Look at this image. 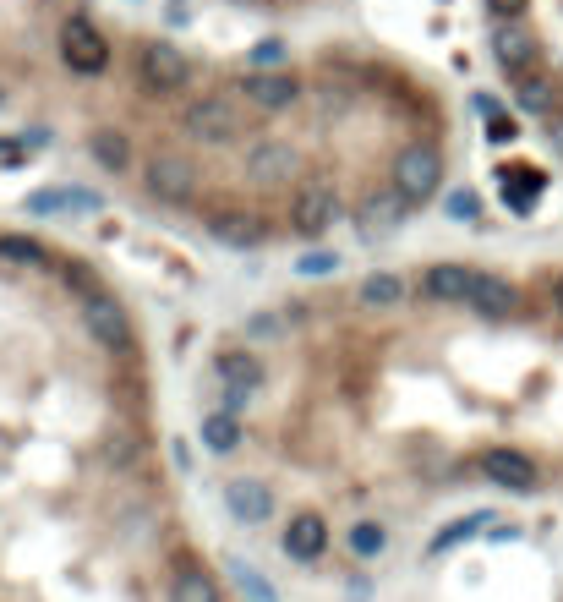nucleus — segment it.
I'll use <instances>...</instances> for the list:
<instances>
[{"mask_svg": "<svg viewBox=\"0 0 563 602\" xmlns=\"http://www.w3.org/2000/svg\"><path fill=\"white\" fill-rule=\"evenodd\" d=\"M394 192L405 198V208L416 203H432L443 187V154L432 143H405L400 154H394V170H389Z\"/></svg>", "mask_w": 563, "mask_h": 602, "instance_id": "1", "label": "nucleus"}, {"mask_svg": "<svg viewBox=\"0 0 563 602\" xmlns=\"http://www.w3.org/2000/svg\"><path fill=\"white\" fill-rule=\"evenodd\" d=\"M181 132L192 137V143H203V148L230 143V137H241V104L230 94H197L181 110Z\"/></svg>", "mask_w": 563, "mask_h": 602, "instance_id": "2", "label": "nucleus"}, {"mask_svg": "<svg viewBox=\"0 0 563 602\" xmlns=\"http://www.w3.org/2000/svg\"><path fill=\"white\" fill-rule=\"evenodd\" d=\"M339 187L334 181H301L296 187V198H290V225L301 230V236H328V230L339 225Z\"/></svg>", "mask_w": 563, "mask_h": 602, "instance_id": "3", "label": "nucleus"}, {"mask_svg": "<svg viewBox=\"0 0 563 602\" xmlns=\"http://www.w3.org/2000/svg\"><path fill=\"white\" fill-rule=\"evenodd\" d=\"M246 181L252 187H285V181H301V154L285 143V137H257L246 148Z\"/></svg>", "mask_w": 563, "mask_h": 602, "instance_id": "4", "label": "nucleus"}, {"mask_svg": "<svg viewBox=\"0 0 563 602\" xmlns=\"http://www.w3.org/2000/svg\"><path fill=\"white\" fill-rule=\"evenodd\" d=\"M82 329L93 334V345H104L110 356H132V318H126V307L121 301H110V296H93L88 307H82Z\"/></svg>", "mask_w": 563, "mask_h": 602, "instance_id": "5", "label": "nucleus"}, {"mask_svg": "<svg viewBox=\"0 0 563 602\" xmlns=\"http://www.w3.org/2000/svg\"><path fill=\"white\" fill-rule=\"evenodd\" d=\"M137 72H143V88L154 99H170V94H181L186 88V77H192V66H186V55L175 50V44H143V61H137Z\"/></svg>", "mask_w": 563, "mask_h": 602, "instance_id": "6", "label": "nucleus"}, {"mask_svg": "<svg viewBox=\"0 0 563 602\" xmlns=\"http://www.w3.org/2000/svg\"><path fill=\"white\" fill-rule=\"evenodd\" d=\"M400 219H405V198L394 192V181H383V187H372L367 198L356 203L350 225H356L367 241H383V236H394V230H400Z\"/></svg>", "mask_w": 563, "mask_h": 602, "instance_id": "7", "label": "nucleus"}, {"mask_svg": "<svg viewBox=\"0 0 563 602\" xmlns=\"http://www.w3.org/2000/svg\"><path fill=\"white\" fill-rule=\"evenodd\" d=\"M61 61L72 66V72H82V77L104 72L110 50H104V33L93 28L88 17H66V22H61Z\"/></svg>", "mask_w": 563, "mask_h": 602, "instance_id": "8", "label": "nucleus"}, {"mask_svg": "<svg viewBox=\"0 0 563 602\" xmlns=\"http://www.w3.org/2000/svg\"><path fill=\"white\" fill-rule=\"evenodd\" d=\"M482 477L492 482V488H503V493H531L536 482H542V471H536L531 455L498 444V449H487V455H482Z\"/></svg>", "mask_w": 563, "mask_h": 602, "instance_id": "9", "label": "nucleus"}, {"mask_svg": "<svg viewBox=\"0 0 563 602\" xmlns=\"http://www.w3.org/2000/svg\"><path fill=\"white\" fill-rule=\"evenodd\" d=\"M143 181L159 203H186L192 187H197V170H192V159H181V154H154L148 170H143Z\"/></svg>", "mask_w": 563, "mask_h": 602, "instance_id": "10", "label": "nucleus"}, {"mask_svg": "<svg viewBox=\"0 0 563 602\" xmlns=\"http://www.w3.org/2000/svg\"><path fill=\"white\" fill-rule=\"evenodd\" d=\"M214 378L225 384V405L236 411V405H246V395L263 389V362L252 351H225V356H214Z\"/></svg>", "mask_w": 563, "mask_h": 602, "instance_id": "11", "label": "nucleus"}, {"mask_svg": "<svg viewBox=\"0 0 563 602\" xmlns=\"http://www.w3.org/2000/svg\"><path fill=\"white\" fill-rule=\"evenodd\" d=\"M492 55H498V66H503L509 77L536 72V33L520 28V17H514V22H498V28H492Z\"/></svg>", "mask_w": 563, "mask_h": 602, "instance_id": "12", "label": "nucleus"}, {"mask_svg": "<svg viewBox=\"0 0 563 602\" xmlns=\"http://www.w3.org/2000/svg\"><path fill=\"white\" fill-rule=\"evenodd\" d=\"M471 312H482V318H514L520 312V291H514L503 274H487V269H476V280H471V301H465Z\"/></svg>", "mask_w": 563, "mask_h": 602, "instance_id": "13", "label": "nucleus"}, {"mask_svg": "<svg viewBox=\"0 0 563 602\" xmlns=\"http://www.w3.org/2000/svg\"><path fill=\"white\" fill-rule=\"evenodd\" d=\"M225 509L241 520V526H263V520L274 515V493H268V482H257V477H236V482H225Z\"/></svg>", "mask_w": 563, "mask_h": 602, "instance_id": "14", "label": "nucleus"}, {"mask_svg": "<svg viewBox=\"0 0 563 602\" xmlns=\"http://www.w3.org/2000/svg\"><path fill=\"white\" fill-rule=\"evenodd\" d=\"M241 94L257 104V110H290L301 99V83L290 72H246L241 77Z\"/></svg>", "mask_w": 563, "mask_h": 602, "instance_id": "15", "label": "nucleus"}, {"mask_svg": "<svg viewBox=\"0 0 563 602\" xmlns=\"http://www.w3.org/2000/svg\"><path fill=\"white\" fill-rule=\"evenodd\" d=\"M471 280H476L471 263H432L421 291H427V301H443V307H465L471 301Z\"/></svg>", "mask_w": 563, "mask_h": 602, "instance_id": "16", "label": "nucleus"}, {"mask_svg": "<svg viewBox=\"0 0 563 602\" xmlns=\"http://www.w3.org/2000/svg\"><path fill=\"white\" fill-rule=\"evenodd\" d=\"M28 214H99L104 198L88 187H44V192H28Z\"/></svg>", "mask_w": 563, "mask_h": 602, "instance_id": "17", "label": "nucleus"}, {"mask_svg": "<svg viewBox=\"0 0 563 602\" xmlns=\"http://www.w3.org/2000/svg\"><path fill=\"white\" fill-rule=\"evenodd\" d=\"M208 236H214L219 247H230V252H257L268 241V225L257 214H219L214 225H208Z\"/></svg>", "mask_w": 563, "mask_h": 602, "instance_id": "18", "label": "nucleus"}, {"mask_svg": "<svg viewBox=\"0 0 563 602\" xmlns=\"http://www.w3.org/2000/svg\"><path fill=\"white\" fill-rule=\"evenodd\" d=\"M323 548H328L323 515H296V520H290V531H285V553H290V559H296V564H312Z\"/></svg>", "mask_w": 563, "mask_h": 602, "instance_id": "19", "label": "nucleus"}, {"mask_svg": "<svg viewBox=\"0 0 563 602\" xmlns=\"http://www.w3.org/2000/svg\"><path fill=\"white\" fill-rule=\"evenodd\" d=\"M356 301L367 312H400V301H405V280L394 269H378V274H367V280L356 285Z\"/></svg>", "mask_w": 563, "mask_h": 602, "instance_id": "20", "label": "nucleus"}, {"mask_svg": "<svg viewBox=\"0 0 563 602\" xmlns=\"http://www.w3.org/2000/svg\"><path fill=\"white\" fill-rule=\"evenodd\" d=\"M197 438H203L208 455H236V449H241V422H236V411H208L203 427H197Z\"/></svg>", "mask_w": 563, "mask_h": 602, "instance_id": "21", "label": "nucleus"}, {"mask_svg": "<svg viewBox=\"0 0 563 602\" xmlns=\"http://www.w3.org/2000/svg\"><path fill=\"white\" fill-rule=\"evenodd\" d=\"M514 99H520L525 115H553L558 83H553L547 72H525V77H514Z\"/></svg>", "mask_w": 563, "mask_h": 602, "instance_id": "22", "label": "nucleus"}, {"mask_svg": "<svg viewBox=\"0 0 563 602\" xmlns=\"http://www.w3.org/2000/svg\"><path fill=\"white\" fill-rule=\"evenodd\" d=\"M88 154H93V165H104L110 176L132 170V143H126V132H110V126L88 137Z\"/></svg>", "mask_w": 563, "mask_h": 602, "instance_id": "23", "label": "nucleus"}, {"mask_svg": "<svg viewBox=\"0 0 563 602\" xmlns=\"http://www.w3.org/2000/svg\"><path fill=\"white\" fill-rule=\"evenodd\" d=\"M170 602H219V586L208 581L203 570H192V564H186V570L170 575Z\"/></svg>", "mask_w": 563, "mask_h": 602, "instance_id": "24", "label": "nucleus"}, {"mask_svg": "<svg viewBox=\"0 0 563 602\" xmlns=\"http://www.w3.org/2000/svg\"><path fill=\"white\" fill-rule=\"evenodd\" d=\"M225 570H230V581H236V592H241L246 602H279L274 586H268V581H263V575H257L246 559H236V553L225 559Z\"/></svg>", "mask_w": 563, "mask_h": 602, "instance_id": "25", "label": "nucleus"}, {"mask_svg": "<svg viewBox=\"0 0 563 602\" xmlns=\"http://www.w3.org/2000/svg\"><path fill=\"white\" fill-rule=\"evenodd\" d=\"M345 542H350V553H356V559H378V553L389 548V531H383L378 520H356V526L345 531Z\"/></svg>", "mask_w": 563, "mask_h": 602, "instance_id": "26", "label": "nucleus"}, {"mask_svg": "<svg viewBox=\"0 0 563 602\" xmlns=\"http://www.w3.org/2000/svg\"><path fill=\"white\" fill-rule=\"evenodd\" d=\"M542 192V170H503V198L509 208H531Z\"/></svg>", "mask_w": 563, "mask_h": 602, "instance_id": "27", "label": "nucleus"}, {"mask_svg": "<svg viewBox=\"0 0 563 602\" xmlns=\"http://www.w3.org/2000/svg\"><path fill=\"white\" fill-rule=\"evenodd\" d=\"M339 269H345V258H339L334 247H307L296 258V274H307V280H334Z\"/></svg>", "mask_w": 563, "mask_h": 602, "instance_id": "28", "label": "nucleus"}, {"mask_svg": "<svg viewBox=\"0 0 563 602\" xmlns=\"http://www.w3.org/2000/svg\"><path fill=\"white\" fill-rule=\"evenodd\" d=\"M0 258L17 263V269H44V263H50V252H44L39 241H28V236H0Z\"/></svg>", "mask_w": 563, "mask_h": 602, "instance_id": "29", "label": "nucleus"}, {"mask_svg": "<svg viewBox=\"0 0 563 602\" xmlns=\"http://www.w3.org/2000/svg\"><path fill=\"white\" fill-rule=\"evenodd\" d=\"M487 520H492V515H465V520H454V526L443 531L438 542H432V553H443V548H460V542H465V537H476V526H487Z\"/></svg>", "mask_w": 563, "mask_h": 602, "instance_id": "30", "label": "nucleus"}, {"mask_svg": "<svg viewBox=\"0 0 563 602\" xmlns=\"http://www.w3.org/2000/svg\"><path fill=\"white\" fill-rule=\"evenodd\" d=\"M285 44H279V39H257L252 44V66H257V72H279V66H285Z\"/></svg>", "mask_w": 563, "mask_h": 602, "instance_id": "31", "label": "nucleus"}, {"mask_svg": "<svg viewBox=\"0 0 563 602\" xmlns=\"http://www.w3.org/2000/svg\"><path fill=\"white\" fill-rule=\"evenodd\" d=\"M443 208H449L454 219H476V198H471V192H449V198H443Z\"/></svg>", "mask_w": 563, "mask_h": 602, "instance_id": "32", "label": "nucleus"}, {"mask_svg": "<svg viewBox=\"0 0 563 602\" xmlns=\"http://www.w3.org/2000/svg\"><path fill=\"white\" fill-rule=\"evenodd\" d=\"M525 6H531V0H487V11H492V17H498V22H514V17H520V11Z\"/></svg>", "mask_w": 563, "mask_h": 602, "instance_id": "33", "label": "nucleus"}, {"mask_svg": "<svg viewBox=\"0 0 563 602\" xmlns=\"http://www.w3.org/2000/svg\"><path fill=\"white\" fill-rule=\"evenodd\" d=\"M252 334H257V340H274V334H279V318H274V312H268V318H252Z\"/></svg>", "mask_w": 563, "mask_h": 602, "instance_id": "34", "label": "nucleus"}, {"mask_svg": "<svg viewBox=\"0 0 563 602\" xmlns=\"http://www.w3.org/2000/svg\"><path fill=\"white\" fill-rule=\"evenodd\" d=\"M553 143H558V154H563V115H553Z\"/></svg>", "mask_w": 563, "mask_h": 602, "instance_id": "35", "label": "nucleus"}, {"mask_svg": "<svg viewBox=\"0 0 563 602\" xmlns=\"http://www.w3.org/2000/svg\"><path fill=\"white\" fill-rule=\"evenodd\" d=\"M553 312H563V280L553 285Z\"/></svg>", "mask_w": 563, "mask_h": 602, "instance_id": "36", "label": "nucleus"}, {"mask_svg": "<svg viewBox=\"0 0 563 602\" xmlns=\"http://www.w3.org/2000/svg\"><path fill=\"white\" fill-rule=\"evenodd\" d=\"M0 104H6V88H0Z\"/></svg>", "mask_w": 563, "mask_h": 602, "instance_id": "37", "label": "nucleus"}]
</instances>
